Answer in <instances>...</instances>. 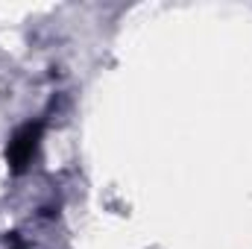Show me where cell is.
<instances>
[{
  "label": "cell",
  "mask_w": 252,
  "mask_h": 249,
  "mask_svg": "<svg viewBox=\"0 0 252 249\" xmlns=\"http://www.w3.org/2000/svg\"><path fill=\"white\" fill-rule=\"evenodd\" d=\"M41 132L44 126L38 124H24L12 138H9V147H6V161H9V170L12 173H24L30 164H32V156L38 150V141H41Z\"/></svg>",
  "instance_id": "1"
}]
</instances>
